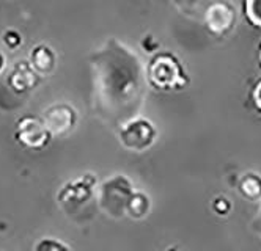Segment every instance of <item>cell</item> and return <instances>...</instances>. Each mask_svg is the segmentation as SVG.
Here are the masks:
<instances>
[{
    "instance_id": "ac0fdd59",
    "label": "cell",
    "mask_w": 261,
    "mask_h": 251,
    "mask_svg": "<svg viewBox=\"0 0 261 251\" xmlns=\"http://www.w3.org/2000/svg\"><path fill=\"white\" fill-rule=\"evenodd\" d=\"M4 68H5V57L0 53V72L4 71Z\"/></svg>"
},
{
    "instance_id": "3957f363",
    "label": "cell",
    "mask_w": 261,
    "mask_h": 251,
    "mask_svg": "<svg viewBox=\"0 0 261 251\" xmlns=\"http://www.w3.org/2000/svg\"><path fill=\"white\" fill-rule=\"evenodd\" d=\"M136 193L134 185L124 175H115L99 187L98 203L107 215L120 218L127 212V204Z\"/></svg>"
},
{
    "instance_id": "8fae6325",
    "label": "cell",
    "mask_w": 261,
    "mask_h": 251,
    "mask_svg": "<svg viewBox=\"0 0 261 251\" xmlns=\"http://www.w3.org/2000/svg\"><path fill=\"white\" fill-rule=\"evenodd\" d=\"M239 191L242 197L250 201L261 200V176L253 175V173L244 175L239 182Z\"/></svg>"
},
{
    "instance_id": "2e32d148",
    "label": "cell",
    "mask_w": 261,
    "mask_h": 251,
    "mask_svg": "<svg viewBox=\"0 0 261 251\" xmlns=\"http://www.w3.org/2000/svg\"><path fill=\"white\" fill-rule=\"evenodd\" d=\"M4 41H5V44H7L8 47H16V46H19V44L22 43L21 36L17 35L16 32H13V30L5 33V36H4Z\"/></svg>"
},
{
    "instance_id": "ba28073f",
    "label": "cell",
    "mask_w": 261,
    "mask_h": 251,
    "mask_svg": "<svg viewBox=\"0 0 261 251\" xmlns=\"http://www.w3.org/2000/svg\"><path fill=\"white\" fill-rule=\"evenodd\" d=\"M19 137L21 142L32 148L44 146L50 137V132L47 130L44 121H38L33 118H25L19 123Z\"/></svg>"
},
{
    "instance_id": "7a4b0ae2",
    "label": "cell",
    "mask_w": 261,
    "mask_h": 251,
    "mask_svg": "<svg viewBox=\"0 0 261 251\" xmlns=\"http://www.w3.org/2000/svg\"><path fill=\"white\" fill-rule=\"evenodd\" d=\"M148 83L156 90H179L188 85V75L176 57L162 52L156 55L146 68Z\"/></svg>"
},
{
    "instance_id": "4fadbf2b",
    "label": "cell",
    "mask_w": 261,
    "mask_h": 251,
    "mask_svg": "<svg viewBox=\"0 0 261 251\" xmlns=\"http://www.w3.org/2000/svg\"><path fill=\"white\" fill-rule=\"evenodd\" d=\"M244 13L253 27L261 29V0H244Z\"/></svg>"
},
{
    "instance_id": "7c38bea8",
    "label": "cell",
    "mask_w": 261,
    "mask_h": 251,
    "mask_svg": "<svg viewBox=\"0 0 261 251\" xmlns=\"http://www.w3.org/2000/svg\"><path fill=\"white\" fill-rule=\"evenodd\" d=\"M150 198H148L145 193L142 191H136L133 198H130L129 204H127V212L126 214L130 217V218H136V220H140L143 217L148 215V212H150Z\"/></svg>"
},
{
    "instance_id": "52a82bcc",
    "label": "cell",
    "mask_w": 261,
    "mask_h": 251,
    "mask_svg": "<svg viewBox=\"0 0 261 251\" xmlns=\"http://www.w3.org/2000/svg\"><path fill=\"white\" fill-rule=\"evenodd\" d=\"M76 123V111L66 104L54 105L44 115V124L50 135H63L69 132Z\"/></svg>"
},
{
    "instance_id": "5b68a950",
    "label": "cell",
    "mask_w": 261,
    "mask_h": 251,
    "mask_svg": "<svg viewBox=\"0 0 261 251\" xmlns=\"http://www.w3.org/2000/svg\"><path fill=\"white\" fill-rule=\"evenodd\" d=\"M204 24L213 35L223 36L228 33L236 22V11L227 0H213L203 14Z\"/></svg>"
},
{
    "instance_id": "5bb4252c",
    "label": "cell",
    "mask_w": 261,
    "mask_h": 251,
    "mask_svg": "<svg viewBox=\"0 0 261 251\" xmlns=\"http://www.w3.org/2000/svg\"><path fill=\"white\" fill-rule=\"evenodd\" d=\"M230 207H231V204H230V201L225 197L217 198L214 201V210L217 212L219 215H227L228 212H230Z\"/></svg>"
},
{
    "instance_id": "6da1fadb",
    "label": "cell",
    "mask_w": 261,
    "mask_h": 251,
    "mask_svg": "<svg viewBox=\"0 0 261 251\" xmlns=\"http://www.w3.org/2000/svg\"><path fill=\"white\" fill-rule=\"evenodd\" d=\"M93 74V105L98 117L120 127L139 117L143 105L148 75L139 57L115 38L90 57Z\"/></svg>"
},
{
    "instance_id": "9c48e42d",
    "label": "cell",
    "mask_w": 261,
    "mask_h": 251,
    "mask_svg": "<svg viewBox=\"0 0 261 251\" xmlns=\"http://www.w3.org/2000/svg\"><path fill=\"white\" fill-rule=\"evenodd\" d=\"M10 83L16 91H25V90L32 88L36 83V74L33 71V66L30 68L27 63L17 65L11 74Z\"/></svg>"
},
{
    "instance_id": "8992f818",
    "label": "cell",
    "mask_w": 261,
    "mask_h": 251,
    "mask_svg": "<svg viewBox=\"0 0 261 251\" xmlns=\"http://www.w3.org/2000/svg\"><path fill=\"white\" fill-rule=\"evenodd\" d=\"M93 187H95V179H93L90 175L76 179L69 182L59 195L60 203L63 204V207H76V206H82L85 204L91 195H93Z\"/></svg>"
},
{
    "instance_id": "d6986e66",
    "label": "cell",
    "mask_w": 261,
    "mask_h": 251,
    "mask_svg": "<svg viewBox=\"0 0 261 251\" xmlns=\"http://www.w3.org/2000/svg\"><path fill=\"white\" fill-rule=\"evenodd\" d=\"M259 65H261V46H259Z\"/></svg>"
},
{
    "instance_id": "277c9868",
    "label": "cell",
    "mask_w": 261,
    "mask_h": 251,
    "mask_svg": "<svg viewBox=\"0 0 261 251\" xmlns=\"http://www.w3.org/2000/svg\"><path fill=\"white\" fill-rule=\"evenodd\" d=\"M156 135L158 130L154 124L142 117H136L118 127V137L121 145L126 149L136 152H143L148 148H151L156 140Z\"/></svg>"
},
{
    "instance_id": "e0dca14e",
    "label": "cell",
    "mask_w": 261,
    "mask_h": 251,
    "mask_svg": "<svg viewBox=\"0 0 261 251\" xmlns=\"http://www.w3.org/2000/svg\"><path fill=\"white\" fill-rule=\"evenodd\" d=\"M252 101H253L255 107L261 111V80H258L256 85L253 87V91H252Z\"/></svg>"
},
{
    "instance_id": "9a60e30c",
    "label": "cell",
    "mask_w": 261,
    "mask_h": 251,
    "mask_svg": "<svg viewBox=\"0 0 261 251\" xmlns=\"http://www.w3.org/2000/svg\"><path fill=\"white\" fill-rule=\"evenodd\" d=\"M36 249H68V245H65V243H62V242H54L52 239H46V240H43L41 243H38L35 246Z\"/></svg>"
},
{
    "instance_id": "30bf717a",
    "label": "cell",
    "mask_w": 261,
    "mask_h": 251,
    "mask_svg": "<svg viewBox=\"0 0 261 251\" xmlns=\"http://www.w3.org/2000/svg\"><path fill=\"white\" fill-rule=\"evenodd\" d=\"M55 65V55L47 46H38L32 52V66L43 74L52 71Z\"/></svg>"
}]
</instances>
